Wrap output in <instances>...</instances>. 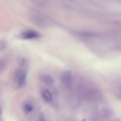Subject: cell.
Returning a JSON list of instances; mask_svg holds the SVG:
<instances>
[{
    "instance_id": "2",
    "label": "cell",
    "mask_w": 121,
    "mask_h": 121,
    "mask_svg": "<svg viewBox=\"0 0 121 121\" xmlns=\"http://www.w3.org/2000/svg\"><path fill=\"white\" fill-rule=\"evenodd\" d=\"M61 81L65 86H69L70 84L72 79V73L70 70H68L63 73L61 76Z\"/></svg>"
},
{
    "instance_id": "3",
    "label": "cell",
    "mask_w": 121,
    "mask_h": 121,
    "mask_svg": "<svg viewBox=\"0 0 121 121\" xmlns=\"http://www.w3.org/2000/svg\"><path fill=\"white\" fill-rule=\"evenodd\" d=\"M39 36V35L37 32L32 31H25L21 35V37L25 39H36Z\"/></svg>"
},
{
    "instance_id": "6",
    "label": "cell",
    "mask_w": 121,
    "mask_h": 121,
    "mask_svg": "<svg viewBox=\"0 0 121 121\" xmlns=\"http://www.w3.org/2000/svg\"><path fill=\"white\" fill-rule=\"evenodd\" d=\"M23 110L27 114L30 113L34 109L33 106L29 103H25L23 106Z\"/></svg>"
},
{
    "instance_id": "8",
    "label": "cell",
    "mask_w": 121,
    "mask_h": 121,
    "mask_svg": "<svg viewBox=\"0 0 121 121\" xmlns=\"http://www.w3.org/2000/svg\"><path fill=\"white\" fill-rule=\"evenodd\" d=\"M39 120L40 121H44L45 120V116L43 112L41 113L39 116Z\"/></svg>"
},
{
    "instance_id": "4",
    "label": "cell",
    "mask_w": 121,
    "mask_h": 121,
    "mask_svg": "<svg viewBox=\"0 0 121 121\" xmlns=\"http://www.w3.org/2000/svg\"><path fill=\"white\" fill-rule=\"evenodd\" d=\"M39 80L42 82L48 85L53 84L54 81L52 77L48 75H42L39 77Z\"/></svg>"
},
{
    "instance_id": "7",
    "label": "cell",
    "mask_w": 121,
    "mask_h": 121,
    "mask_svg": "<svg viewBox=\"0 0 121 121\" xmlns=\"http://www.w3.org/2000/svg\"><path fill=\"white\" fill-rule=\"evenodd\" d=\"M27 61L26 59L21 58L18 60V63L20 68H24L27 65Z\"/></svg>"
},
{
    "instance_id": "5",
    "label": "cell",
    "mask_w": 121,
    "mask_h": 121,
    "mask_svg": "<svg viewBox=\"0 0 121 121\" xmlns=\"http://www.w3.org/2000/svg\"><path fill=\"white\" fill-rule=\"evenodd\" d=\"M42 97L44 101L47 102H49L52 100V95L48 91L44 90L42 92Z\"/></svg>"
},
{
    "instance_id": "1",
    "label": "cell",
    "mask_w": 121,
    "mask_h": 121,
    "mask_svg": "<svg viewBox=\"0 0 121 121\" xmlns=\"http://www.w3.org/2000/svg\"><path fill=\"white\" fill-rule=\"evenodd\" d=\"M27 71L26 69H17L14 73L13 80L14 85L17 88H21L25 85L26 82Z\"/></svg>"
}]
</instances>
